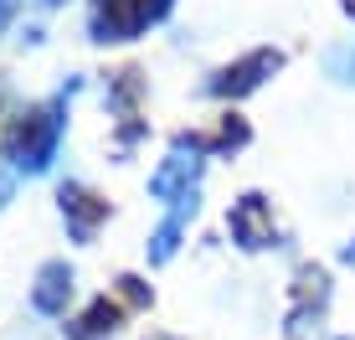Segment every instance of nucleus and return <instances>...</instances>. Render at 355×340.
I'll use <instances>...</instances> for the list:
<instances>
[{
  "mask_svg": "<svg viewBox=\"0 0 355 340\" xmlns=\"http://www.w3.org/2000/svg\"><path fill=\"white\" fill-rule=\"evenodd\" d=\"M144 340H175V335H170V330H150V335H144Z\"/></svg>",
  "mask_w": 355,
  "mask_h": 340,
  "instance_id": "17",
  "label": "nucleus"
},
{
  "mask_svg": "<svg viewBox=\"0 0 355 340\" xmlns=\"http://www.w3.org/2000/svg\"><path fill=\"white\" fill-rule=\"evenodd\" d=\"M340 6H345V10H350V16H355V0H340Z\"/></svg>",
  "mask_w": 355,
  "mask_h": 340,
  "instance_id": "18",
  "label": "nucleus"
},
{
  "mask_svg": "<svg viewBox=\"0 0 355 340\" xmlns=\"http://www.w3.org/2000/svg\"><path fill=\"white\" fill-rule=\"evenodd\" d=\"M114 289H119V299H124L129 309H150V299H155V294H150V284H144V278H134V273H119V284H114Z\"/></svg>",
  "mask_w": 355,
  "mask_h": 340,
  "instance_id": "13",
  "label": "nucleus"
},
{
  "mask_svg": "<svg viewBox=\"0 0 355 340\" xmlns=\"http://www.w3.org/2000/svg\"><path fill=\"white\" fill-rule=\"evenodd\" d=\"M186 216H196V201L175 206V212H170L165 222L150 232V242H144V248H150V263H170V258H175V248H180V232H186Z\"/></svg>",
  "mask_w": 355,
  "mask_h": 340,
  "instance_id": "11",
  "label": "nucleus"
},
{
  "mask_svg": "<svg viewBox=\"0 0 355 340\" xmlns=\"http://www.w3.org/2000/svg\"><path fill=\"white\" fill-rule=\"evenodd\" d=\"M16 16V0H0V31H6V21Z\"/></svg>",
  "mask_w": 355,
  "mask_h": 340,
  "instance_id": "16",
  "label": "nucleus"
},
{
  "mask_svg": "<svg viewBox=\"0 0 355 340\" xmlns=\"http://www.w3.org/2000/svg\"><path fill=\"white\" fill-rule=\"evenodd\" d=\"M57 201H62V222L78 242H93V232L108 222V212H114L108 196H98L93 186H78V180H67V186L57 191Z\"/></svg>",
  "mask_w": 355,
  "mask_h": 340,
  "instance_id": "4",
  "label": "nucleus"
},
{
  "mask_svg": "<svg viewBox=\"0 0 355 340\" xmlns=\"http://www.w3.org/2000/svg\"><path fill=\"white\" fill-rule=\"evenodd\" d=\"M119 320H124V305H119V299H108V294H98L93 305L78 314V320L62 325V330H67V340H103V335L119 330Z\"/></svg>",
  "mask_w": 355,
  "mask_h": 340,
  "instance_id": "9",
  "label": "nucleus"
},
{
  "mask_svg": "<svg viewBox=\"0 0 355 340\" xmlns=\"http://www.w3.org/2000/svg\"><path fill=\"white\" fill-rule=\"evenodd\" d=\"M46 6H62V0H46Z\"/></svg>",
  "mask_w": 355,
  "mask_h": 340,
  "instance_id": "19",
  "label": "nucleus"
},
{
  "mask_svg": "<svg viewBox=\"0 0 355 340\" xmlns=\"http://www.w3.org/2000/svg\"><path fill=\"white\" fill-rule=\"evenodd\" d=\"M227 232H232V242H237V248H248V253L278 248V227H273V206H268V196L248 191V196L232 201V212H227Z\"/></svg>",
  "mask_w": 355,
  "mask_h": 340,
  "instance_id": "3",
  "label": "nucleus"
},
{
  "mask_svg": "<svg viewBox=\"0 0 355 340\" xmlns=\"http://www.w3.org/2000/svg\"><path fill=\"white\" fill-rule=\"evenodd\" d=\"M329 72H335V78H345V83H355V46L329 52Z\"/></svg>",
  "mask_w": 355,
  "mask_h": 340,
  "instance_id": "14",
  "label": "nucleus"
},
{
  "mask_svg": "<svg viewBox=\"0 0 355 340\" xmlns=\"http://www.w3.org/2000/svg\"><path fill=\"white\" fill-rule=\"evenodd\" d=\"M72 93H78V83H67L57 99H42V103L21 108V114L10 119V129H6V160L16 170L42 176V170L52 165L57 139H62V129H67V99H72Z\"/></svg>",
  "mask_w": 355,
  "mask_h": 340,
  "instance_id": "1",
  "label": "nucleus"
},
{
  "mask_svg": "<svg viewBox=\"0 0 355 340\" xmlns=\"http://www.w3.org/2000/svg\"><path fill=\"white\" fill-rule=\"evenodd\" d=\"M278 67H284V52H278V46H258V52H248V57H237V62H227L222 72H211L206 93H216V99H242V93L263 88V78H273Z\"/></svg>",
  "mask_w": 355,
  "mask_h": 340,
  "instance_id": "2",
  "label": "nucleus"
},
{
  "mask_svg": "<svg viewBox=\"0 0 355 340\" xmlns=\"http://www.w3.org/2000/svg\"><path fill=\"white\" fill-rule=\"evenodd\" d=\"M248 139H252L248 119H242V114H222V124L206 135V150H242Z\"/></svg>",
  "mask_w": 355,
  "mask_h": 340,
  "instance_id": "12",
  "label": "nucleus"
},
{
  "mask_svg": "<svg viewBox=\"0 0 355 340\" xmlns=\"http://www.w3.org/2000/svg\"><path fill=\"white\" fill-rule=\"evenodd\" d=\"M150 21H144L139 0H93V16H88V31L93 42H134Z\"/></svg>",
  "mask_w": 355,
  "mask_h": 340,
  "instance_id": "6",
  "label": "nucleus"
},
{
  "mask_svg": "<svg viewBox=\"0 0 355 340\" xmlns=\"http://www.w3.org/2000/svg\"><path fill=\"white\" fill-rule=\"evenodd\" d=\"M139 99H144V72L119 67L114 78H108V103L119 108V124H134V119H139Z\"/></svg>",
  "mask_w": 355,
  "mask_h": 340,
  "instance_id": "10",
  "label": "nucleus"
},
{
  "mask_svg": "<svg viewBox=\"0 0 355 340\" xmlns=\"http://www.w3.org/2000/svg\"><path fill=\"white\" fill-rule=\"evenodd\" d=\"M170 6H175V0H139V10H144V21H150V26L170 16Z\"/></svg>",
  "mask_w": 355,
  "mask_h": 340,
  "instance_id": "15",
  "label": "nucleus"
},
{
  "mask_svg": "<svg viewBox=\"0 0 355 340\" xmlns=\"http://www.w3.org/2000/svg\"><path fill=\"white\" fill-rule=\"evenodd\" d=\"M72 299V269L67 258H46L42 269H36V284H31V305L42 314H62Z\"/></svg>",
  "mask_w": 355,
  "mask_h": 340,
  "instance_id": "8",
  "label": "nucleus"
},
{
  "mask_svg": "<svg viewBox=\"0 0 355 340\" xmlns=\"http://www.w3.org/2000/svg\"><path fill=\"white\" fill-rule=\"evenodd\" d=\"M196 180H201V160L186 150H175L170 160L150 176V196L155 201H165V206H186L196 201Z\"/></svg>",
  "mask_w": 355,
  "mask_h": 340,
  "instance_id": "7",
  "label": "nucleus"
},
{
  "mask_svg": "<svg viewBox=\"0 0 355 340\" xmlns=\"http://www.w3.org/2000/svg\"><path fill=\"white\" fill-rule=\"evenodd\" d=\"M293 314H288V335H309V320H320L324 305H329V273L320 269V263H299L293 269Z\"/></svg>",
  "mask_w": 355,
  "mask_h": 340,
  "instance_id": "5",
  "label": "nucleus"
}]
</instances>
